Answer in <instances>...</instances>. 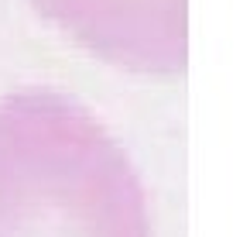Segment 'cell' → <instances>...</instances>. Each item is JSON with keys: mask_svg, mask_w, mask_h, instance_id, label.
Segmentation results:
<instances>
[{"mask_svg": "<svg viewBox=\"0 0 250 237\" xmlns=\"http://www.w3.org/2000/svg\"><path fill=\"white\" fill-rule=\"evenodd\" d=\"M38 4L72 28L86 45L100 52L144 66L154 62L161 45L171 59V42L154 28V0H38Z\"/></svg>", "mask_w": 250, "mask_h": 237, "instance_id": "1", "label": "cell"}]
</instances>
